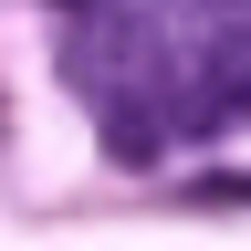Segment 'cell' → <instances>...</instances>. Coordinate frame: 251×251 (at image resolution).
Masks as SVG:
<instances>
[{
	"instance_id": "1",
	"label": "cell",
	"mask_w": 251,
	"mask_h": 251,
	"mask_svg": "<svg viewBox=\"0 0 251 251\" xmlns=\"http://www.w3.org/2000/svg\"><path fill=\"white\" fill-rule=\"evenodd\" d=\"M188 199H199V209H251V178H230V168H220V178H188Z\"/></svg>"
}]
</instances>
